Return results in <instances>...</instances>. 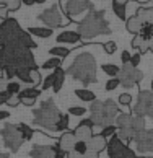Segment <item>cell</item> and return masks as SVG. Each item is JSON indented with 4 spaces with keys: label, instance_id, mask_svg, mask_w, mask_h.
<instances>
[{
    "label": "cell",
    "instance_id": "obj_33",
    "mask_svg": "<svg viewBox=\"0 0 153 158\" xmlns=\"http://www.w3.org/2000/svg\"><path fill=\"white\" fill-rule=\"evenodd\" d=\"M49 54L52 57H59V59H65V57L70 54V49L65 48V46H56V48L49 49Z\"/></svg>",
    "mask_w": 153,
    "mask_h": 158
},
{
    "label": "cell",
    "instance_id": "obj_23",
    "mask_svg": "<svg viewBox=\"0 0 153 158\" xmlns=\"http://www.w3.org/2000/svg\"><path fill=\"white\" fill-rule=\"evenodd\" d=\"M56 39L59 44H76V43H80L81 36L76 31H62Z\"/></svg>",
    "mask_w": 153,
    "mask_h": 158
},
{
    "label": "cell",
    "instance_id": "obj_37",
    "mask_svg": "<svg viewBox=\"0 0 153 158\" xmlns=\"http://www.w3.org/2000/svg\"><path fill=\"white\" fill-rule=\"evenodd\" d=\"M54 78H56L54 72H52L51 75H48V77H46V78L43 80V86H41V90H43V91L51 90V88H52V85H54Z\"/></svg>",
    "mask_w": 153,
    "mask_h": 158
},
{
    "label": "cell",
    "instance_id": "obj_11",
    "mask_svg": "<svg viewBox=\"0 0 153 158\" xmlns=\"http://www.w3.org/2000/svg\"><path fill=\"white\" fill-rule=\"evenodd\" d=\"M38 18L41 20L46 25V28H51V30H54V28H60V26H65L68 20L64 18L62 11L59 10L57 5H52V7L46 8L43 13H41Z\"/></svg>",
    "mask_w": 153,
    "mask_h": 158
},
{
    "label": "cell",
    "instance_id": "obj_43",
    "mask_svg": "<svg viewBox=\"0 0 153 158\" xmlns=\"http://www.w3.org/2000/svg\"><path fill=\"white\" fill-rule=\"evenodd\" d=\"M7 104H8V106H11V108H16V106L20 104V98H18V96H10L8 101H7Z\"/></svg>",
    "mask_w": 153,
    "mask_h": 158
},
{
    "label": "cell",
    "instance_id": "obj_32",
    "mask_svg": "<svg viewBox=\"0 0 153 158\" xmlns=\"http://www.w3.org/2000/svg\"><path fill=\"white\" fill-rule=\"evenodd\" d=\"M101 69H103V72L111 78H117V75H119V72H121V67L116 65V64H103Z\"/></svg>",
    "mask_w": 153,
    "mask_h": 158
},
{
    "label": "cell",
    "instance_id": "obj_52",
    "mask_svg": "<svg viewBox=\"0 0 153 158\" xmlns=\"http://www.w3.org/2000/svg\"><path fill=\"white\" fill-rule=\"evenodd\" d=\"M0 158H10V155L8 153H2V152H0Z\"/></svg>",
    "mask_w": 153,
    "mask_h": 158
},
{
    "label": "cell",
    "instance_id": "obj_31",
    "mask_svg": "<svg viewBox=\"0 0 153 158\" xmlns=\"http://www.w3.org/2000/svg\"><path fill=\"white\" fill-rule=\"evenodd\" d=\"M68 124H70V116L62 113V114H60V118H59V121H57V124H56L54 132H67Z\"/></svg>",
    "mask_w": 153,
    "mask_h": 158
},
{
    "label": "cell",
    "instance_id": "obj_30",
    "mask_svg": "<svg viewBox=\"0 0 153 158\" xmlns=\"http://www.w3.org/2000/svg\"><path fill=\"white\" fill-rule=\"evenodd\" d=\"M16 127H18V132H20V135L23 139V142H29V140L34 137V129H31L29 126H26V124H16Z\"/></svg>",
    "mask_w": 153,
    "mask_h": 158
},
{
    "label": "cell",
    "instance_id": "obj_34",
    "mask_svg": "<svg viewBox=\"0 0 153 158\" xmlns=\"http://www.w3.org/2000/svg\"><path fill=\"white\" fill-rule=\"evenodd\" d=\"M60 62L62 59H59V57H51V59H48L43 65H41V69H44V70H56L60 67Z\"/></svg>",
    "mask_w": 153,
    "mask_h": 158
},
{
    "label": "cell",
    "instance_id": "obj_44",
    "mask_svg": "<svg viewBox=\"0 0 153 158\" xmlns=\"http://www.w3.org/2000/svg\"><path fill=\"white\" fill-rule=\"evenodd\" d=\"M130 52L129 51H122V54H121V60H122V64H129L130 62Z\"/></svg>",
    "mask_w": 153,
    "mask_h": 158
},
{
    "label": "cell",
    "instance_id": "obj_51",
    "mask_svg": "<svg viewBox=\"0 0 153 158\" xmlns=\"http://www.w3.org/2000/svg\"><path fill=\"white\" fill-rule=\"evenodd\" d=\"M67 158H83V155L76 153L75 150H72V152H68V153H67Z\"/></svg>",
    "mask_w": 153,
    "mask_h": 158
},
{
    "label": "cell",
    "instance_id": "obj_29",
    "mask_svg": "<svg viewBox=\"0 0 153 158\" xmlns=\"http://www.w3.org/2000/svg\"><path fill=\"white\" fill-rule=\"evenodd\" d=\"M75 95L76 98H80L81 101L85 103H93L96 99V95L93 93L91 90H86V88H80V90H75Z\"/></svg>",
    "mask_w": 153,
    "mask_h": 158
},
{
    "label": "cell",
    "instance_id": "obj_18",
    "mask_svg": "<svg viewBox=\"0 0 153 158\" xmlns=\"http://www.w3.org/2000/svg\"><path fill=\"white\" fill-rule=\"evenodd\" d=\"M43 90H39L38 86H26L20 91V104H25V106H33L34 103L38 101V98L41 96Z\"/></svg>",
    "mask_w": 153,
    "mask_h": 158
},
{
    "label": "cell",
    "instance_id": "obj_54",
    "mask_svg": "<svg viewBox=\"0 0 153 158\" xmlns=\"http://www.w3.org/2000/svg\"><path fill=\"white\" fill-rule=\"evenodd\" d=\"M140 158H153V156H140Z\"/></svg>",
    "mask_w": 153,
    "mask_h": 158
},
{
    "label": "cell",
    "instance_id": "obj_45",
    "mask_svg": "<svg viewBox=\"0 0 153 158\" xmlns=\"http://www.w3.org/2000/svg\"><path fill=\"white\" fill-rule=\"evenodd\" d=\"M8 98H10V95L7 91H0V106H2V104H7Z\"/></svg>",
    "mask_w": 153,
    "mask_h": 158
},
{
    "label": "cell",
    "instance_id": "obj_47",
    "mask_svg": "<svg viewBox=\"0 0 153 158\" xmlns=\"http://www.w3.org/2000/svg\"><path fill=\"white\" fill-rule=\"evenodd\" d=\"M83 158H99V153L98 152H93V150H88L83 155Z\"/></svg>",
    "mask_w": 153,
    "mask_h": 158
},
{
    "label": "cell",
    "instance_id": "obj_16",
    "mask_svg": "<svg viewBox=\"0 0 153 158\" xmlns=\"http://www.w3.org/2000/svg\"><path fill=\"white\" fill-rule=\"evenodd\" d=\"M86 10H93L91 0H67L64 5V11L67 16H76Z\"/></svg>",
    "mask_w": 153,
    "mask_h": 158
},
{
    "label": "cell",
    "instance_id": "obj_15",
    "mask_svg": "<svg viewBox=\"0 0 153 158\" xmlns=\"http://www.w3.org/2000/svg\"><path fill=\"white\" fill-rule=\"evenodd\" d=\"M21 30L18 21L13 20V18H5L0 25V48H3L5 44L11 41L15 38V34Z\"/></svg>",
    "mask_w": 153,
    "mask_h": 158
},
{
    "label": "cell",
    "instance_id": "obj_13",
    "mask_svg": "<svg viewBox=\"0 0 153 158\" xmlns=\"http://www.w3.org/2000/svg\"><path fill=\"white\" fill-rule=\"evenodd\" d=\"M134 145L137 153L145 155V153H151L153 152V129H143L142 132H139L134 137Z\"/></svg>",
    "mask_w": 153,
    "mask_h": 158
},
{
    "label": "cell",
    "instance_id": "obj_42",
    "mask_svg": "<svg viewBox=\"0 0 153 158\" xmlns=\"http://www.w3.org/2000/svg\"><path fill=\"white\" fill-rule=\"evenodd\" d=\"M140 60H142V54H140V52H137V54H132L130 56V65L132 67H139V64H140Z\"/></svg>",
    "mask_w": 153,
    "mask_h": 158
},
{
    "label": "cell",
    "instance_id": "obj_12",
    "mask_svg": "<svg viewBox=\"0 0 153 158\" xmlns=\"http://www.w3.org/2000/svg\"><path fill=\"white\" fill-rule=\"evenodd\" d=\"M151 41H153V20L145 23L142 26V30H140V33L135 34V38L132 39V48L139 49L140 54H143V52L148 51Z\"/></svg>",
    "mask_w": 153,
    "mask_h": 158
},
{
    "label": "cell",
    "instance_id": "obj_38",
    "mask_svg": "<svg viewBox=\"0 0 153 158\" xmlns=\"http://www.w3.org/2000/svg\"><path fill=\"white\" fill-rule=\"evenodd\" d=\"M103 49L106 51V54H114V52L117 51V44H116V41H108V43H104L103 44Z\"/></svg>",
    "mask_w": 153,
    "mask_h": 158
},
{
    "label": "cell",
    "instance_id": "obj_53",
    "mask_svg": "<svg viewBox=\"0 0 153 158\" xmlns=\"http://www.w3.org/2000/svg\"><path fill=\"white\" fill-rule=\"evenodd\" d=\"M150 90L153 91V78H151V81H150Z\"/></svg>",
    "mask_w": 153,
    "mask_h": 158
},
{
    "label": "cell",
    "instance_id": "obj_3",
    "mask_svg": "<svg viewBox=\"0 0 153 158\" xmlns=\"http://www.w3.org/2000/svg\"><path fill=\"white\" fill-rule=\"evenodd\" d=\"M76 33L81 36V39H93L99 34H109L111 28L106 20L104 10H90V13L78 23Z\"/></svg>",
    "mask_w": 153,
    "mask_h": 158
},
{
    "label": "cell",
    "instance_id": "obj_10",
    "mask_svg": "<svg viewBox=\"0 0 153 158\" xmlns=\"http://www.w3.org/2000/svg\"><path fill=\"white\" fill-rule=\"evenodd\" d=\"M132 113L135 116H151L153 118V91L140 90L137 95V103L134 104Z\"/></svg>",
    "mask_w": 153,
    "mask_h": 158
},
{
    "label": "cell",
    "instance_id": "obj_22",
    "mask_svg": "<svg viewBox=\"0 0 153 158\" xmlns=\"http://www.w3.org/2000/svg\"><path fill=\"white\" fill-rule=\"evenodd\" d=\"M86 145H88V150H93V152H103V150H106V147H108V140H106L101 134H98V135H95L93 134L91 135V139L86 142Z\"/></svg>",
    "mask_w": 153,
    "mask_h": 158
},
{
    "label": "cell",
    "instance_id": "obj_1",
    "mask_svg": "<svg viewBox=\"0 0 153 158\" xmlns=\"http://www.w3.org/2000/svg\"><path fill=\"white\" fill-rule=\"evenodd\" d=\"M5 67H11L15 70L21 67H36L31 49L13 43L5 44L3 48H0V73Z\"/></svg>",
    "mask_w": 153,
    "mask_h": 158
},
{
    "label": "cell",
    "instance_id": "obj_17",
    "mask_svg": "<svg viewBox=\"0 0 153 158\" xmlns=\"http://www.w3.org/2000/svg\"><path fill=\"white\" fill-rule=\"evenodd\" d=\"M93 127H95V124L91 122V119H83L72 132H73V135H75L76 140L88 142V140L91 139V135H93Z\"/></svg>",
    "mask_w": 153,
    "mask_h": 158
},
{
    "label": "cell",
    "instance_id": "obj_7",
    "mask_svg": "<svg viewBox=\"0 0 153 158\" xmlns=\"http://www.w3.org/2000/svg\"><path fill=\"white\" fill-rule=\"evenodd\" d=\"M0 134H2V139H3V145L11 152V153H16V152L20 150V147L23 145V139L18 132L16 124L7 122V124L0 129Z\"/></svg>",
    "mask_w": 153,
    "mask_h": 158
},
{
    "label": "cell",
    "instance_id": "obj_24",
    "mask_svg": "<svg viewBox=\"0 0 153 158\" xmlns=\"http://www.w3.org/2000/svg\"><path fill=\"white\" fill-rule=\"evenodd\" d=\"M113 11L119 20H127V2H124V0H113Z\"/></svg>",
    "mask_w": 153,
    "mask_h": 158
},
{
    "label": "cell",
    "instance_id": "obj_19",
    "mask_svg": "<svg viewBox=\"0 0 153 158\" xmlns=\"http://www.w3.org/2000/svg\"><path fill=\"white\" fill-rule=\"evenodd\" d=\"M31 158H56V145H34L29 152Z\"/></svg>",
    "mask_w": 153,
    "mask_h": 158
},
{
    "label": "cell",
    "instance_id": "obj_36",
    "mask_svg": "<svg viewBox=\"0 0 153 158\" xmlns=\"http://www.w3.org/2000/svg\"><path fill=\"white\" fill-rule=\"evenodd\" d=\"M86 108L83 106H70L68 108V116H75V118H81V116L86 114Z\"/></svg>",
    "mask_w": 153,
    "mask_h": 158
},
{
    "label": "cell",
    "instance_id": "obj_4",
    "mask_svg": "<svg viewBox=\"0 0 153 158\" xmlns=\"http://www.w3.org/2000/svg\"><path fill=\"white\" fill-rule=\"evenodd\" d=\"M119 106L114 99H104L99 101L95 99L90 104V119L95 124V127H104L109 124H116V118L119 116Z\"/></svg>",
    "mask_w": 153,
    "mask_h": 158
},
{
    "label": "cell",
    "instance_id": "obj_8",
    "mask_svg": "<svg viewBox=\"0 0 153 158\" xmlns=\"http://www.w3.org/2000/svg\"><path fill=\"white\" fill-rule=\"evenodd\" d=\"M117 78H119L121 86H124L126 90H130L132 86H135L139 81L143 80V72L137 67H132L130 64H122Z\"/></svg>",
    "mask_w": 153,
    "mask_h": 158
},
{
    "label": "cell",
    "instance_id": "obj_14",
    "mask_svg": "<svg viewBox=\"0 0 153 158\" xmlns=\"http://www.w3.org/2000/svg\"><path fill=\"white\" fill-rule=\"evenodd\" d=\"M16 80H20L21 83H25L28 86H38L41 81H43V77H41L39 70L36 67H21L16 70Z\"/></svg>",
    "mask_w": 153,
    "mask_h": 158
},
{
    "label": "cell",
    "instance_id": "obj_41",
    "mask_svg": "<svg viewBox=\"0 0 153 158\" xmlns=\"http://www.w3.org/2000/svg\"><path fill=\"white\" fill-rule=\"evenodd\" d=\"M119 78H109L108 81H106V91H113L116 90L117 86H119Z\"/></svg>",
    "mask_w": 153,
    "mask_h": 158
},
{
    "label": "cell",
    "instance_id": "obj_39",
    "mask_svg": "<svg viewBox=\"0 0 153 158\" xmlns=\"http://www.w3.org/2000/svg\"><path fill=\"white\" fill-rule=\"evenodd\" d=\"M76 153H81V155H85L86 152H88V145L86 142H81V140H76V143H75V148H73Z\"/></svg>",
    "mask_w": 153,
    "mask_h": 158
},
{
    "label": "cell",
    "instance_id": "obj_27",
    "mask_svg": "<svg viewBox=\"0 0 153 158\" xmlns=\"http://www.w3.org/2000/svg\"><path fill=\"white\" fill-rule=\"evenodd\" d=\"M28 33L31 34V36L34 38H51L52 36V33H54V30H51V28H46V26H34V28H28Z\"/></svg>",
    "mask_w": 153,
    "mask_h": 158
},
{
    "label": "cell",
    "instance_id": "obj_48",
    "mask_svg": "<svg viewBox=\"0 0 153 158\" xmlns=\"http://www.w3.org/2000/svg\"><path fill=\"white\" fill-rule=\"evenodd\" d=\"M56 158H67V153H65L64 150L59 148L57 145H56Z\"/></svg>",
    "mask_w": 153,
    "mask_h": 158
},
{
    "label": "cell",
    "instance_id": "obj_25",
    "mask_svg": "<svg viewBox=\"0 0 153 158\" xmlns=\"http://www.w3.org/2000/svg\"><path fill=\"white\" fill-rule=\"evenodd\" d=\"M54 75H56V78H54V85H52V91L54 93H59L60 91V88L64 86V81H65V70H64L62 67H59L54 70Z\"/></svg>",
    "mask_w": 153,
    "mask_h": 158
},
{
    "label": "cell",
    "instance_id": "obj_40",
    "mask_svg": "<svg viewBox=\"0 0 153 158\" xmlns=\"http://www.w3.org/2000/svg\"><path fill=\"white\" fill-rule=\"evenodd\" d=\"M132 103V96L129 95V93H122V95H119V104L121 106H130Z\"/></svg>",
    "mask_w": 153,
    "mask_h": 158
},
{
    "label": "cell",
    "instance_id": "obj_20",
    "mask_svg": "<svg viewBox=\"0 0 153 158\" xmlns=\"http://www.w3.org/2000/svg\"><path fill=\"white\" fill-rule=\"evenodd\" d=\"M75 143H76V139L73 135V132L67 131V132H62V135L57 139V143L56 145L60 150L65 152V153H68V152H72L75 148Z\"/></svg>",
    "mask_w": 153,
    "mask_h": 158
},
{
    "label": "cell",
    "instance_id": "obj_35",
    "mask_svg": "<svg viewBox=\"0 0 153 158\" xmlns=\"http://www.w3.org/2000/svg\"><path fill=\"white\" fill-rule=\"evenodd\" d=\"M116 134H117V127H116V124L104 126V127L101 129V135H103L106 140H109L113 135H116Z\"/></svg>",
    "mask_w": 153,
    "mask_h": 158
},
{
    "label": "cell",
    "instance_id": "obj_50",
    "mask_svg": "<svg viewBox=\"0 0 153 158\" xmlns=\"http://www.w3.org/2000/svg\"><path fill=\"white\" fill-rule=\"evenodd\" d=\"M8 118H10V113H8V111L0 109V121H7Z\"/></svg>",
    "mask_w": 153,
    "mask_h": 158
},
{
    "label": "cell",
    "instance_id": "obj_49",
    "mask_svg": "<svg viewBox=\"0 0 153 158\" xmlns=\"http://www.w3.org/2000/svg\"><path fill=\"white\" fill-rule=\"evenodd\" d=\"M25 5H34V3H44V2H48V0H21Z\"/></svg>",
    "mask_w": 153,
    "mask_h": 158
},
{
    "label": "cell",
    "instance_id": "obj_26",
    "mask_svg": "<svg viewBox=\"0 0 153 158\" xmlns=\"http://www.w3.org/2000/svg\"><path fill=\"white\" fill-rule=\"evenodd\" d=\"M135 16L140 20V23H142V26H143L145 23L153 20V7H140L135 11Z\"/></svg>",
    "mask_w": 153,
    "mask_h": 158
},
{
    "label": "cell",
    "instance_id": "obj_46",
    "mask_svg": "<svg viewBox=\"0 0 153 158\" xmlns=\"http://www.w3.org/2000/svg\"><path fill=\"white\" fill-rule=\"evenodd\" d=\"M7 83H8V80L3 77V75H0V91H5L7 90Z\"/></svg>",
    "mask_w": 153,
    "mask_h": 158
},
{
    "label": "cell",
    "instance_id": "obj_21",
    "mask_svg": "<svg viewBox=\"0 0 153 158\" xmlns=\"http://www.w3.org/2000/svg\"><path fill=\"white\" fill-rule=\"evenodd\" d=\"M21 7V0H0V18H8L10 11H16Z\"/></svg>",
    "mask_w": 153,
    "mask_h": 158
},
{
    "label": "cell",
    "instance_id": "obj_6",
    "mask_svg": "<svg viewBox=\"0 0 153 158\" xmlns=\"http://www.w3.org/2000/svg\"><path fill=\"white\" fill-rule=\"evenodd\" d=\"M116 127H117V137L127 145L137 135V132L134 129V116L129 113H119V116L116 118Z\"/></svg>",
    "mask_w": 153,
    "mask_h": 158
},
{
    "label": "cell",
    "instance_id": "obj_2",
    "mask_svg": "<svg viewBox=\"0 0 153 158\" xmlns=\"http://www.w3.org/2000/svg\"><path fill=\"white\" fill-rule=\"evenodd\" d=\"M65 73L70 75L73 80H78L83 86H88L90 83H96V60L95 57L88 52L76 56L73 62L67 67Z\"/></svg>",
    "mask_w": 153,
    "mask_h": 158
},
{
    "label": "cell",
    "instance_id": "obj_28",
    "mask_svg": "<svg viewBox=\"0 0 153 158\" xmlns=\"http://www.w3.org/2000/svg\"><path fill=\"white\" fill-rule=\"evenodd\" d=\"M21 90H23V83L20 80L15 78V80H10L7 83V90H5V91H7L10 96H18Z\"/></svg>",
    "mask_w": 153,
    "mask_h": 158
},
{
    "label": "cell",
    "instance_id": "obj_5",
    "mask_svg": "<svg viewBox=\"0 0 153 158\" xmlns=\"http://www.w3.org/2000/svg\"><path fill=\"white\" fill-rule=\"evenodd\" d=\"M60 109L56 106L54 99H44L39 104V108L33 111V124L38 127H43L46 131L54 132L56 124L60 118Z\"/></svg>",
    "mask_w": 153,
    "mask_h": 158
},
{
    "label": "cell",
    "instance_id": "obj_9",
    "mask_svg": "<svg viewBox=\"0 0 153 158\" xmlns=\"http://www.w3.org/2000/svg\"><path fill=\"white\" fill-rule=\"evenodd\" d=\"M106 150H108L109 158H139L135 155V152L129 147L127 143H124L119 137H117V134L108 140Z\"/></svg>",
    "mask_w": 153,
    "mask_h": 158
}]
</instances>
